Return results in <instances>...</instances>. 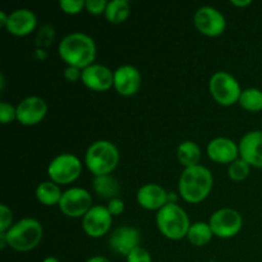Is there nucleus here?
Returning a JSON list of instances; mask_svg holds the SVG:
<instances>
[{
    "label": "nucleus",
    "mask_w": 262,
    "mask_h": 262,
    "mask_svg": "<svg viewBox=\"0 0 262 262\" xmlns=\"http://www.w3.org/2000/svg\"><path fill=\"white\" fill-rule=\"evenodd\" d=\"M241 106L248 112H260L262 110V91L255 87L242 90L239 101Z\"/></svg>",
    "instance_id": "393cba45"
},
{
    "label": "nucleus",
    "mask_w": 262,
    "mask_h": 262,
    "mask_svg": "<svg viewBox=\"0 0 262 262\" xmlns=\"http://www.w3.org/2000/svg\"><path fill=\"white\" fill-rule=\"evenodd\" d=\"M178 160L184 168H191V166L199 165L200 159H201V148L193 141H183L178 146L177 150Z\"/></svg>",
    "instance_id": "4be33fe9"
},
{
    "label": "nucleus",
    "mask_w": 262,
    "mask_h": 262,
    "mask_svg": "<svg viewBox=\"0 0 262 262\" xmlns=\"http://www.w3.org/2000/svg\"><path fill=\"white\" fill-rule=\"evenodd\" d=\"M92 187L95 192L102 199L110 200L117 199L120 193V184L115 177L106 174V176H96L92 179Z\"/></svg>",
    "instance_id": "aec40b11"
},
{
    "label": "nucleus",
    "mask_w": 262,
    "mask_h": 262,
    "mask_svg": "<svg viewBox=\"0 0 262 262\" xmlns=\"http://www.w3.org/2000/svg\"><path fill=\"white\" fill-rule=\"evenodd\" d=\"M212 235H214V233H212L209 223L196 222L189 227L187 238H188V241L193 246L202 247V246L207 245L211 241Z\"/></svg>",
    "instance_id": "5701e85b"
},
{
    "label": "nucleus",
    "mask_w": 262,
    "mask_h": 262,
    "mask_svg": "<svg viewBox=\"0 0 262 262\" xmlns=\"http://www.w3.org/2000/svg\"><path fill=\"white\" fill-rule=\"evenodd\" d=\"M214 235L219 238H232L242 229V215L234 209H219L211 215L209 222Z\"/></svg>",
    "instance_id": "1a4fd4ad"
},
{
    "label": "nucleus",
    "mask_w": 262,
    "mask_h": 262,
    "mask_svg": "<svg viewBox=\"0 0 262 262\" xmlns=\"http://www.w3.org/2000/svg\"><path fill=\"white\" fill-rule=\"evenodd\" d=\"M17 120L22 125H35L45 118L48 105L45 100L38 96H28L15 106Z\"/></svg>",
    "instance_id": "ddd939ff"
},
{
    "label": "nucleus",
    "mask_w": 262,
    "mask_h": 262,
    "mask_svg": "<svg viewBox=\"0 0 262 262\" xmlns=\"http://www.w3.org/2000/svg\"><path fill=\"white\" fill-rule=\"evenodd\" d=\"M106 207L113 216H117V215H120L124 211V202H123L119 197H117V199L110 200Z\"/></svg>",
    "instance_id": "473e14b6"
},
{
    "label": "nucleus",
    "mask_w": 262,
    "mask_h": 262,
    "mask_svg": "<svg viewBox=\"0 0 262 262\" xmlns=\"http://www.w3.org/2000/svg\"><path fill=\"white\" fill-rule=\"evenodd\" d=\"M14 119H17V109L9 102L2 101V104H0V122H2V124H8Z\"/></svg>",
    "instance_id": "c85d7f7f"
},
{
    "label": "nucleus",
    "mask_w": 262,
    "mask_h": 262,
    "mask_svg": "<svg viewBox=\"0 0 262 262\" xmlns=\"http://www.w3.org/2000/svg\"><path fill=\"white\" fill-rule=\"evenodd\" d=\"M8 18H9V15L5 14L4 10H0V26L5 27L8 23Z\"/></svg>",
    "instance_id": "e433bc0d"
},
{
    "label": "nucleus",
    "mask_w": 262,
    "mask_h": 262,
    "mask_svg": "<svg viewBox=\"0 0 262 262\" xmlns=\"http://www.w3.org/2000/svg\"><path fill=\"white\" fill-rule=\"evenodd\" d=\"M59 55L68 66L84 69L94 64L96 58V43L91 36L82 32H72L59 43Z\"/></svg>",
    "instance_id": "f257e3e1"
},
{
    "label": "nucleus",
    "mask_w": 262,
    "mask_h": 262,
    "mask_svg": "<svg viewBox=\"0 0 262 262\" xmlns=\"http://www.w3.org/2000/svg\"><path fill=\"white\" fill-rule=\"evenodd\" d=\"M207 155L215 163L232 164L239 156V147L230 138L216 137L207 145Z\"/></svg>",
    "instance_id": "f3484780"
},
{
    "label": "nucleus",
    "mask_w": 262,
    "mask_h": 262,
    "mask_svg": "<svg viewBox=\"0 0 262 262\" xmlns=\"http://www.w3.org/2000/svg\"><path fill=\"white\" fill-rule=\"evenodd\" d=\"M130 12V5L128 0H112L107 2L105 17L110 23H122L128 18Z\"/></svg>",
    "instance_id": "b1692460"
},
{
    "label": "nucleus",
    "mask_w": 262,
    "mask_h": 262,
    "mask_svg": "<svg viewBox=\"0 0 262 262\" xmlns=\"http://www.w3.org/2000/svg\"><path fill=\"white\" fill-rule=\"evenodd\" d=\"M209 89L215 101L223 106H230L238 102L242 94V90L235 77L223 71L212 74L209 82Z\"/></svg>",
    "instance_id": "423d86ee"
},
{
    "label": "nucleus",
    "mask_w": 262,
    "mask_h": 262,
    "mask_svg": "<svg viewBox=\"0 0 262 262\" xmlns=\"http://www.w3.org/2000/svg\"><path fill=\"white\" fill-rule=\"evenodd\" d=\"M156 224L161 234L171 241L187 237L191 227L187 212L176 202H169L159 210L156 214Z\"/></svg>",
    "instance_id": "39448f33"
},
{
    "label": "nucleus",
    "mask_w": 262,
    "mask_h": 262,
    "mask_svg": "<svg viewBox=\"0 0 262 262\" xmlns=\"http://www.w3.org/2000/svg\"><path fill=\"white\" fill-rule=\"evenodd\" d=\"M214 178L206 166L196 165L184 168L179 177V194L189 204H199L204 201L212 189Z\"/></svg>",
    "instance_id": "f03ea898"
},
{
    "label": "nucleus",
    "mask_w": 262,
    "mask_h": 262,
    "mask_svg": "<svg viewBox=\"0 0 262 262\" xmlns=\"http://www.w3.org/2000/svg\"><path fill=\"white\" fill-rule=\"evenodd\" d=\"M107 2L106 0H86V5L84 8L87 9V12L91 13V14H101L105 13L106 10Z\"/></svg>",
    "instance_id": "2f4dec72"
},
{
    "label": "nucleus",
    "mask_w": 262,
    "mask_h": 262,
    "mask_svg": "<svg viewBox=\"0 0 262 262\" xmlns=\"http://www.w3.org/2000/svg\"><path fill=\"white\" fill-rule=\"evenodd\" d=\"M119 163V151L117 146L106 140H100L90 145L84 155V164L89 170L96 176L110 174Z\"/></svg>",
    "instance_id": "20e7f679"
},
{
    "label": "nucleus",
    "mask_w": 262,
    "mask_h": 262,
    "mask_svg": "<svg viewBox=\"0 0 262 262\" xmlns=\"http://www.w3.org/2000/svg\"><path fill=\"white\" fill-rule=\"evenodd\" d=\"M86 5V0H60L59 7L67 14H77Z\"/></svg>",
    "instance_id": "cd10ccee"
},
{
    "label": "nucleus",
    "mask_w": 262,
    "mask_h": 262,
    "mask_svg": "<svg viewBox=\"0 0 262 262\" xmlns=\"http://www.w3.org/2000/svg\"><path fill=\"white\" fill-rule=\"evenodd\" d=\"M43 235L42 225L38 220L32 217H25L10 227L5 233L8 246L19 252H27L33 250L41 242Z\"/></svg>",
    "instance_id": "7ed1b4c3"
},
{
    "label": "nucleus",
    "mask_w": 262,
    "mask_h": 262,
    "mask_svg": "<svg viewBox=\"0 0 262 262\" xmlns=\"http://www.w3.org/2000/svg\"><path fill=\"white\" fill-rule=\"evenodd\" d=\"M84 262H112L109 258L104 257V256H92V257L87 258Z\"/></svg>",
    "instance_id": "f704fd0d"
},
{
    "label": "nucleus",
    "mask_w": 262,
    "mask_h": 262,
    "mask_svg": "<svg viewBox=\"0 0 262 262\" xmlns=\"http://www.w3.org/2000/svg\"><path fill=\"white\" fill-rule=\"evenodd\" d=\"M251 170V165L247 161L243 160L242 158H238L237 160L233 161L232 164H229V168H228V174H229L230 179L233 181H245L248 177Z\"/></svg>",
    "instance_id": "a878e982"
},
{
    "label": "nucleus",
    "mask_w": 262,
    "mask_h": 262,
    "mask_svg": "<svg viewBox=\"0 0 262 262\" xmlns=\"http://www.w3.org/2000/svg\"><path fill=\"white\" fill-rule=\"evenodd\" d=\"M141 73L136 67L124 64L114 71V87L122 96H133L141 87Z\"/></svg>",
    "instance_id": "2eb2a0df"
},
{
    "label": "nucleus",
    "mask_w": 262,
    "mask_h": 262,
    "mask_svg": "<svg viewBox=\"0 0 262 262\" xmlns=\"http://www.w3.org/2000/svg\"><path fill=\"white\" fill-rule=\"evenodd\" d=\"M251 0H232V4L235 7H247L251 4Z\"/></svg>",
    "instance_id": "c9c22d12"
},
{
    "label": "nucleus",
    "mask_w": 262,
    "mask_h": 262,
    "mask_svg": "<svg viewBox=\"0 0 262 262\" xmlns=\"http://www.w3.org/2000/svg\"><path fill=\"white\" fill-rule=\"evenodd\" d=\"M113 215L107 207L96 205L89 210L82 219V228L84 233L91 238H100L106 234L112 228Z\"/></svg>",
    "instance_id": "9b49d317"
},
{
    "label": "nucleus",
    "mask_w": 262,
    "mask_h": 262,
    "mask_svg": "<svg viewBox=\"0 0 262 262\" xmlns=\"http://www.w3.org/2000/svg\"><path fill=\"white\" fill-rule=\"evenodd\" d=\"M42 262H59V260L56 257H54V256H49V257H46Z\"/></svg>",
    "instance_id": "58836bf2"
},
{
    "label": "nucleus",
    "mask_w": 262,
    "mask_h": 262,
    "mask_svg": "<svg viewBox=\"0 0 262 262\" xmlns=\"http://www.w3.org/2000/svg\"><path fill=\"white\" fill-rule=\"evenodd\" d=\"M64 77H66L67 81L77 82V81H78V79H81L82 69L77 68V67L67 66V68L64 69Z\"/></svg>",
    "instance_id": "72a5a7b5"
},
{
    "label": "nucleus",
    "mask_w": 262,
    "mask_h": 262,
    "mask_svg": "<svg viewBox=\"0 0 262 262\" xmlns=\"http://www.w3.org/2000/svg\"><path fill=\"white\" fill-rule=\"evenodd\" d=\"M137 202L146 210H160L169 204V193L156 183L143 184L137 192Z\"/></svg>",
    "instance_id": "a211bd4d"
},
{
    "label": "nucleus",
    "mask_w": 262,
    "mask_h": 262,
    "mask_svg": "<svg viewBox=\"0 0 262 262\" xmlns=\"http://www.w3.org/2000/svg\"><path fill=\"white\" fill-rule=\"evenodd\" d=\"M82 83L94 91H106L114 86V72L102 64H91L82 69Z\"/></svg>",
    "instance_id": "4468645a"
},
{
    "label": "nucleus",
    "mask_w": 262,
    "mask_h": 262,
    "mask_svg": "<svg viewBox=\"0 0 262 262\" xmlns=\"http://www.w3.org/2000/svg\"><path fill=\"white\" fill-rule=\"evenodd\" d=\"M36 55L38 56V58L41 59V60H42V59H45L46 58V53H45V50H43V49H40V48H37L36 49Z\"/></svg>",
    "instance_id": "4c0bfd02"
},
{
    "label": "nucleus",
    "mask_w": 262,
    "mask_h": 262,
    "mask_svg": "<svg viewBox=\"0 0 262 262\" xmlns=\"http://www.w3.org/2000/svg\"><path fill=\"white\" fill-rule=\"evenodd\" d=\"M13 212L7 205H0V233H7L12 227Z\"/></svg>",
    "instance_id": "c756f323"
},
{
    "label": "nucleus",
    "mask_w": 262,
    "mask_h": 262,
    "mask_svg": "<svg viewBox=\"0 0 262 262\" xmlns=\"http://www.w3.org/2000/svg\"><path fill=\"white\" fill-rule=\"evenodd\" d=\"M141 234L138 229L128 225H122L113 230L109 238V247L117 255L127 257L136 247L140 246Z\"/></svg>",
    "instance_id": "f8f14e48"
},
{
    "label": "nucleus",
    "mask_w": 262,
    "mask_h": 262,
    "mask_svg": "<svg viewBox=\"0 0 262 262\" xmlns=\"http://www.w3.org/2000/svg\"><path fill=\"white\" fill-rule=\"evenodd\" d=\"M127 262H152L150 252L138 246L127 256Z\"/></svg>",
    "instance_id": "7c9ffc66"
},
{
    "label": "nucleus",
    "mask_w": 262,
    "mask_h": 262,
    "mask_svg": "<svg viewBox=\"0 0 262 262\" xmlns=\"http://www.w3.org/2000/svg\"><path fill=\"white\" fill-rule=\"evenodd\" d=\"M61 192L60 187L53 181H46L41 182L36 188V199L38 202L45 206H54V205H59L61 199Z\"/></svg>",
    "instance_id": "412c9836"
},
{
    "label": "nucleus",
    "mask_w": 262,
    "mask_h": 262,
    "mask_svg": "<svg viewBox=\"0 0 262 262\" xmlns=\"http://www.w3.org/2000/svg\"><path fill=\"white\" fill-rule=\"evenodd\" d=\"M82 173V163L76 155L69 152L60 154L50 161L48 174L56 184H69L76 181Z\"/></svg>",
    "instance_id": "0eeeda50"
},
{
    "label": "nucleus",
    "mask_w": 262,
    "mask_h": 262,
    "mask_svg": "<svg viewBox=\"0 0 262 262\" xmlns=\"http://www.w3.org/2000/svg\"><path fill=\"white\" fill-rule=\"evenodd\" d=\"M239 156L251 166L262 169V130H251L241 138Z\"/></svg>",
    "instance_id": "dca6fc26"
},
{
    "label": "nucleus",
    "mask_w": 262,
    "mask_h": 262,
    "mask_svg": "<svg viewBox=\"0 0 262 262\" xmlns=\"http://www.w3.org/2000/svg\"><path fill=\"white\" fill-rule=\"evenodd\" d=\"M194 26L204 35L215 37L222 35L227 27V20L224 14L216 8L204 5L194 13Z\"/></svg>",
    "instance_id": "9d476101"
},
{
    "label": "nucleus",
    "mask_w": 262,
    "mask_h": 262,
    "mask_svg": "<svg viewBox=\"0 0 262 262\" xmlns=\"http://www.w3.org/2000/svg\"><path fill=\"white\" fill-rule=\"evenodd\" d=\"M8 18V23L5 26L7 31L14 36H26L32 32L37 25V17L35 13L27 8L13 10Z\"/></svg>",
    "instance_id": "6ab92c4d"
},
{
    "label": "nucleus",
    "mask_w": 262,
    "mask_h": 262,
    "mask_svg": "<svg viewBox=\"0 0 262 262\" xmlns=\"http://www.w3.org/2000/svg\"><path fill=\"white\" fill-rule=\"evenodd\" d=\"M54 40H55V28L51 25H43L36 36V45L40 49L48 48Z\"/></svg>",
    "instance_id": "bb28decb"
},
{
    "label": "nucleus",
    "mask_w": 262,
    "mask_h": 262,
    "mask_svg": "<svg viewBox=\"0 0 262 262\" xmlns=\"http://www.w3.org/2000/svg\"><path fill=\"white\" fill-rule=\"evenodd\" d=\"M58 206L68 217L84 216L92 207V196L87 189L73 187L63 192Z\"/></svg>",
    "instance_id": "6e6552de"
}]
</instances>
